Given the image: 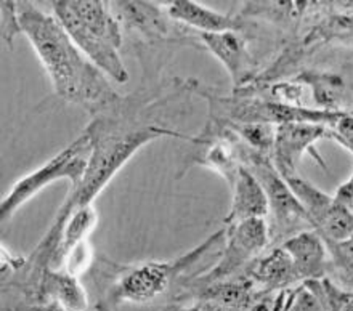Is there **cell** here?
I'll return each mask as SVG.
<instances>
[{
    "label": "cell",
    "mask_w": 353,
    "mask_h": 311,
    "mask_svg": "<svg viewBox=\"0 0 353 311\" xmlns=\"http://www.w3.org/2000/svg\"><path fill=\"white\" fill-rule=\"evenodd\" d=\"M18 23L50 77L57 95L85 108H106L121 100L110 79L79 50L65 28L31 2H17Z\"/></svg>",
    "instance_id": "6da1fadb"
},
{
    "label": "cell",
    "mask_w": 353,
    "mask_h": 311,
    "mask_svg": "<svg viewBox=\"0 0 353 311\" xmlns=\"http://www.w3.org/2000/svg\"><path fill=\"white\" fill-rule=\"evenodd\" d=\"M85 130L92 138V154L84 179L77 188H71L65 204L71 210L90 205L92 201L100 194L117 172L124 167L132 156L145 146L146 143L163 137L181 138L186 141H198V138L183 135L158 126L154 122L148 124H122L119 121L95 119Z\"/></svg>",
    "instance_id": "7a4b0ae2"
},
{
    "label": "cell",
    "mask_w": 353,
    "mask_h": 311,
    "mask_svg": "<svg viewBox=\"0 0 353 311\" xmlns=\"http://www.w3.org/2000/svg\"><path fill=\"white\" fill-rule=\"evenodd\" d=\"M53 14L79 50L117 83L129 81L121 58L122 31L110 3L101 0H58Z\"/></svg>",
    "instance_id": "3957f363"
},
{
    "label": "cell",
    "mask_w": 353,
    "mask_h": 311,
    "mask_svg": "<svg viewBox=\"0 0 353 311\" xmlns=\"http://www.w3.org/2000/svg\"><path fill=\"white\" fill-rule=\"evenodd\" d=\"M225 239V228L217 231L205 239L203 244L194 248L180 259L169 261H141V263L122 266L116 283L110 292V302L114 305L150 303L161 297L170 288L176 276H180L188 266L194 265L205 252Z\"/></svg>",
    "instance_id": "277c9868"
},
{
    "label": "cell",
    "mask_w": 353,
    "mask_h": 311,
    "mask_svg": "<svg viewBox=\"0 0 353 311\" xmlns=\"http://www.w3.org/2000/svg\"><path fill=\"white\" fill-rule=\"evenodd\" d=\"M90 154L92 138L90 133L85 130L71 145H68L65 150L53 156L47 164L14 181L12 190L8 191V194L3 196L2 204H0L2 223H7L19 207L26 204L29 199H32L53 181L70 180L71 188L79 186L85 175Z\"/></svg>",
    "instance_id": "5b68a950"
},
{
    "label": "cell",
    "mask_w": 353,
    "mask_h": 311,
    "mask_svg": "<svg viewBox=\"0 0 353 311\" xmlns=\"http://www.w3.org/2000/svg\"><path fill=\"white\" fill-rule=\"evenodd\" d=\"M243 164L252 170V174L257 177L267 192L268 207L274 221L273 228H270V236L274 231L278 236H286L288 239L292 236V231L301 228V223L312 226L305 209L294 196L286 180L274 169L272 156L261 154L246 146L243 152Z\"/></svg>",
    "instance_id": "8992f818"
},
{
    "label": "cell",
    "mask_w": 353,
    "mask_h": 311,
    "mask_svg": "<svg viewBox=\"0 0 353 311\" xmlns=\"http://www.w3.org/2000/svg\"><path fill=\"white\" fill-rule=\"evenodd\" d=\"M268 239L270 226L265 219H251L241 223L225 226V249L222 259L208 274L201 278V281L208 283V285L222 283L263 250L268 244Z\"/></svg>",
    "instance_id": "52a82bcc"
},
{
    "label": "cell",
    "mask_w": 353,
    "mask_h": 311,
    "mask_svg": "<svg viewBox=\"0 0 353 311\" xmlns=\"http://www.w3.org/2000/svg\"><path fill=\"white\" fill-rule=\"evenodd\" d=\"M323 138H330V126L320 124H284L276 127V137L272 151L274 169L284 180L296 177L302 157L308 152L316 164L327 169L315 145Z\"/></svg>",
    "instance_id": "ba28073f"
},
{
    "label": "cell",
    "mask_w": 353,
    "mask_h": 311,
    "mask_svg": "<svg viewBox=\"0 0 353 311\" xmlns=\"http://www.w3.org/2000/svg\"><path fill=\"white\" fill-rule=\"evenodd\" d=\"M281 248L291 257L301 283L326 278L330 270L327 248L325 239L315 230H302L284 239Z\"/></svg>",
    "instance_id": "9c48e42d"
},
{
    "label": "cell",
    "mask_w": 353,
    "mask_h": 311,
    "mask_svg": "<svg viewBox=\"0 0 353 311\" xmlns=\"http://www.w3.org/2000/svg\"><path fill=\"white\" fill-rule=\"evenodd\" d=\"M232 207L225 217V226L241 223L244 220L265 219L268 215V197L261 181L246 165H241L232 181Z\"/></svg>",
    "instance_id": "30bf717a"
},
{
    "label": "cell",
    "mask_w": 353,
    "mask_h": 311,
    "mask_svg": "<svg viewBox=\"0 0 353 311\" xmlns=\"http://www.w3.org/2000/svg\"><path fill=\"white\" fill-rule=\"evenodd\" d=\"M204 47L217 58L232 77L234 90L246 86L251 79V55L248 43L236 31L201 34Z\"/></svg>",
    "instance_id": "8fae6325"
},
{
    "label": "cell",
    "mask_w": 353,
    "mask_h": 311,
    "mask_svg": "<svg viewBox=\"0 0 353 311\" xmlns=\"http://www.w3.org/2000/svg\"><path fill=\"white\" fill-rule=\"evenodd\" d=\"M37 305L57 303L65 311H87L88 299L79 276L68 271L52 270L43 271L34 290Z\"/></svg>",
    "instance_id": "7c38bea8"
},
{
    "label": "cell",
    "mask_w": 353,
    "mask_h": 311,
    "mask_svg": "<svg viewBox=\"0 0 353 311\" xmlns=\"http://www.w3.org/2000/svg\"><path fill=\"white\" fill-rule=\"evenodd\" d=\"M165 13L174 21H179L201 34H215L236 31L239 21L232 14L215 12L193 0H174L165 3Z\"/></svg>",
    "instance_id": "4fadbf2b"
},
{
    "label": "cell",
    "mask_w": 353,
    "mask_h": 311,
    "mask_svg": "<svg viewBox=\"0 0 353 311\" xmlns=\"http://www.w3.org/2000/svg\"><path fill=\"white\" fill-rule=\"evenodd\" d=\"M58 214L65 217V225H63L58 248L52 259V270H60V266H65L68 255L74 250L77 245L85 243L88 234L92 233L97 226L98 215L97 210L90 205L79 207L72 212H68L65 207L58 210Z\"/></svg>",
    "instance_id": "5bb4252c"
},
{
    "label": "cell",
    "mask_w": 353,
    "mask_h": 311,
    "mask_svg": "<svg viewBox=\"0 0 353 311\" xmlns=\"http://www.w3.org/2000/svg\"><path fill=\"white\" fill-rule=\"evenodd\" d=\"M249 274H251V283L261 285L262 292L284 290L292 284L301 283L291 257L283 248L273 249L270 254L257 260L249 270Z\"/></svg>",
    "instance_id": "9a60e30c"
},
{
    "label": "cell",
    "mask_w": 353,
    "mask_h": 311,
    "mask_svg": "<svg viewBox=\"0 0 353 311\" xmlns=\"http://www.w3.org/2000/svg\"><path fill=\"white\" fill-rule=\"evenodd\" d=\"M296 82L310 88L318 110L342 111L341 103L345 92V83L341 76L332 72L305 71L299 74Z\"/></svg>",
    "instance_id": "2e32d148"
},
{
    "label": "cell",
    "mask_w": 353,
    "mask_h": 311,
    "mask_svg": "<svg viewBox=\"0 0 353 311\" xmlns=\"http://www.w3.org/2000/svg\"><path fill=\"white\" fill-rule=\"evenodd\" d=\"M117 12V17L129 24L140 29L148 36H161L168 32V28L161 17V10L153 3L146 2H114L111 3Z\"/></svg>",
    "instance_id": "e0dca14e"
},
{
    "label": "cell",
    "mask_w": 353,
    "mask_h": 311,
    "mask_svg": "<svg viewBox=\"0 0 353 311\" xmlns=\"http://www.w3.org/2000/svg\"><path fill=\"white\" fill-rule=\"evenodd\" d=\"M219 122V121H215ZM223 124V122H220ZM230 130L236 133L241 138L244 145L251 148L252 151L261 152V154L272 156L274 137H276V127L272 124H262V122H251V124H223Z\"/></svg>",
    "instance_id": "ac0fdd59"
},
{
    "label": "cell",
    "mask_w": 353,
    "mask_h": 311,
    "mask_svg": "<svg viewBox=\"0 0 353 311\" xmlns=\"http://www.w3.org/2000/svg\"><path fill=\"white\" fill-rule=\"evenodd\" d=\"M325 243L332 259L331 263L336 271L353 268V233L341 243H327V241Z\"/></svg>",
    "instance_id": "d6986e66"
},
{
    "label": "cell",
    "mask_w": 353,
    "mask_h": 311,
    "mask_svg": "<svg viewBox=\"0 0 353 311\" xmlns=\"http://www.w3.org/2000/svg\"><path fill=\"white\" fill-rule=\"evenodd\" d=\"M17 34H21L18 23V10L17 2H2V39L8 47Z\"/></svg>",
    "instance_id": "ffe728a7"
},
{
    "label": "cell",
    "mask_w": 353,
    "mask_h": 311,
    "mask_svg": "<svg viewBox=\"0 0 353 311\" xmlns=\"http://www.w3.org/2000/svg\"><path fill=\"white\" fill-rule=\"evenodd\" d=\"M332 197H334V201L339 202V204L353 209V172L349 179L337 188Z\"/></svg>",
    "instance_id": "44dd1931"
},
{
    "label": "cell",
    "mask_w": 353,
    "mask_h": 311,
    "mask_svg": "<svg viewBox=\"0 0 353 311\" xmlns=\"http://www.w3.org/2000/svg\"><path fill=\"white\" fill-rule=\"evenodd\" d=\"M337 278L341 279V283L344 284V288L353 294V268L344 270V271H336Z\"/></svg>",
    "instance_id": "7402d4cb"
},
{
    "label": "cell",
    "mask_w": 353,
    "mask_h": 311,
    "mask_svg": "<svg viewBox=\"0 0 353 311\" xmlns=\"http://www.w3.org/2000/svg\"><path fill=\"white\" fill-rule=\"evenodd\" d=\"M58 305L57 303H46V305H32V307H28L23 311H57Z\"/></svg>",
    "instance_id": "603a6c76"
},
{
    "label": "cell",
    "mask_w": 353,
    "mask_h": 311,
    "mask_svg": "<svg viewBox=\"0 0 353 311\" xmlns=\"http://www.w3.org/2000/svg\"><path fill=\"white\" fill-rule=\"evenodd\" d=\"M341 311H353V295H352L349 300H347L344 305H342Z\"/></svg>",
    "instance_id": "cb8c5ba5"
},
{
    "label": "cell",
    "mask_w": 353,
    "mask_h": 311,
    "mask_svg": "<svg viewBox=\"0 0 353 311\" xmlns=\"http://www.w3.org/2000/svg\"><path fill=\"white\" fill-rule=\"evenodd\" d=\"M168 311H198V310H196V307H193V308H170Z\"/></svg>",
    "instance_id": "d4e9b609"
},
{
    "label": "cell",
    "mask_w": 353,
    "mask_h": 311,
    "mask_svg": "<svg viewBox=\"0 0 353 311\" xmlns=\"http://www.w3.org/2000/svg\"><path fill=\"white\" fill-rule=\"evenodd\" d=\"M57 311H65V310H61V308H58V310H57Z\"/></svg>",
    "instance_id": "484cf974"
}]
</instances>
